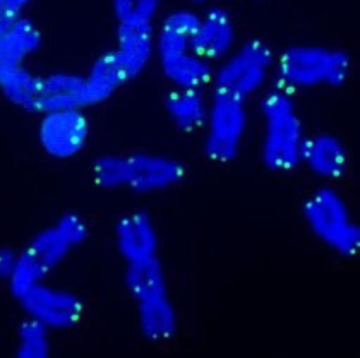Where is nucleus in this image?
Wrapping results in <instances>:
<instances>
[{"instance_id": "f257e3e1", "label": "nucleus", "mask_w": 360, "mask_h": 358, "mask_svg": "<svg viewBox=\"0 0 360 358\" xmlns=\"http://www.w3.org/2000/svg\"><path fill=\"white\" fill-rule=\"evenodd\" d=\"M88 239V225L81 216L69 213L57 221L53 227L43 230L25 251L18 254L14 274L11 276V290L14 297L25 293L31 286L43 283L65 256Z\"/></svg>"}, {"instance_id": "f03ea898", "label": "nucleus", "mask_w": 360, "mask_h": 358, "mask_svg": "<svg viewBox=\"0 0 360 358\" xmlns=\"http://www.w3.org/2000/svg\"><path fill=\"white\" fill-rule=\"evenodd\" d=\"M41 45V33L26 18L7 25L0 41V91L22 110L37 114L41 76H34L25 65L26 58Z\"/></svg>"}, {"instance_id": "7ed1b4c3", "label": "nucleus", "mask_w": 360, "mask_h": 358, "mask_svg": "<svg viewBox=\"0 0 360 358\" xmlns=\"http://www.w3.org/2000/svg\"><path fill=\"white\" fill-rule=\"evenodd\" d=\"M199 18L189 11L172 13L156 37L162 71L177 88L202 89L213 83V69L193 52Z\"/></svg>"}, {"instance_id": "20e7f679", "label": "nucleus", "mask_w": 360, "mask_h": 358, "mask_svg": "<svg viewBox=\"0 0 360 358\" xmlns=\"http://www.w3.org/2000/svg\"><path fill=\"white\" fill-rule=\"evenodd\" d=\"M266 132L263 161L275 172H288L300 163L304 131L295 105L285 89L266 93L261 101Z\"/></svg>"}, {"instance_id": "39448f33", "label": "nucleus", "mask_w": 360, "mask_h": 358, "mask_svg": "<svg viewBox=\"0 0 360 358\" xmlns=\"http://www.w3.org/2000/svg\"><path fill=\"white\" fill-rule=\"evenodd\" d=\"M309 228L328 247L345 258H354L360 248V228L352 221L345 201L330 187L314 190L304 202Z\"/></svg>"}, {"instance_id": "423d86ee", "label": "nucleus", "mask_w": 360, "mask_h": 358, "mask_svg": "<svg viewBox=\"0 0 360 358\" xmlns=\"http://www.w3.org/2000/svg\"><path fill=\"white\" fill-rule=\"evenodd\" d=\"M278 79L288 88H307L316 84L340 86L350 72V58L336 50L316 46H293L281 53L276 64Z\"/></svg>"}, {"instance_id": "0eeeda50", "label": "nucleus", "mask_w": 360, "mask_h": 358, "mask_svg": "<svg viewBox=\"0 0 360 358\" xmlns=\"http://www.w3.org/2000/svg\"><path fill=\"white\" fill-rule=\"evenodd\" d=\"M208 138L205 153L217 163H229L237 157L248 115L245 100L214 91L208 117Z\"/></svg>"}, {"instance_id": "6e6552de", "label": "nucleus", "mask_w": 360, "mask_h": 358, "mask_svg": "<svg viewBox=\"0 0 360 358\" xmlns=\"http://www.w3.org/2000/svg\"><path fill=\"white\" fill-rule=\"evenodd\" d=\"M273 65V53L261 40H250L213 76L214 91L245 100L257 91Z\"/></svg>"}, {"instance_id": "1a4fd4ad", "label": "nucleus", "mask_w": 360, "mask_h": 358, "mask_svg": "<svg viewBox=\"0 0 360 358\" xmlns=\"http://www.w3.org/2000/svg\"><path fill=\"white\" fill-rule=\"evenodd\" d=\"M88 135L89 122L81 107L46 112L38 129V138L45 153L60 159L76 157L86 146Z\"/></svg>"}, {"instance_id": "9d476101", "label": "nucleus", "mask_w": 360, "mask_h": 358, "mask_svg": "<svg viewBox=\"0 0 360 358\" xmlns=\"http://www.w3.org/2000/svg\"><path fill=\"white\" fill-rule=\"evenodd\" d=\"M25 312L46 329L74 328L83 317V303L69 291L50 288L43 283L28 288L19 295Z\"/></svg>"}, {"instance_id": "9b49d317", "label": "nucleus", "mask_w": 360, "mask_h": 358, "mask_svg": "<svg viewBox=\"0 0 360 358\" xmlns=\"http://www.w3.org/2000/svg\"><path fill=\"white\" fill-rule=\"evenodd\" d=\"M119 168L120 187H129L134 192H156L168 189L179 184L186 175L182 163L143 153L119 157Z\"/></svg>"}, {"instance_id": "f8f14e48", "label": "nucleus", "mask_w": 360, "mask_h": 358, "mask_svg": "<svg viewBox=\"0 0 360 358\" xmlns=\"http://www.w3.org/2000/svg\"><path fill=\"white\" fill-rule=\"evenodd\" d=\"M153 48H155L153 19L132 15L119 21L115 52L122 60L129 79H134L143 72L153 55Z\"/></svg>"}, {"instance_id": "ddd939ff", "label": "nucleus", "mask_w": 360, "mask_h": 358, "mask_svg": "<svg viewBox=\"0 0 360 358\" xmlns=\"http://www.w3.org/2000/svg\"><path fill=\"white\" fill-rule=\"evenodd\" d=\"M236 38L232 19L220 7L210 9L199 19L198 29L193 38V52L202 60H217L230 50Z\"/></svg>"}, {"instance_id": "4468645a", "label": "nucleus", "mask_w": 360, "mask_h": 358, "mask_svg": "<svg viewBox=\"0 0 360 358\" xmlns=\"http://www.w3.org/2000/svg\"><path fill=\"white\" fill-rule=\"evenodd\" d=\"M115 239L119 252L127 263L156 256L158 237L146 213H131L117 223Z\"/></svg>"}, {"instance_id": "2eb2a0df", "label": "nucleus", "mask_w": 360, "mask_h": 358, "mask_svg": "<svg viewBox=\"0 0 360 358\" xmlns=\"http://www.w3.org/2000/svg\"><path fill=\"white\" fill-rule=\"evenodd\" d=\"M300 161H304L316 175L324 178H340L348 166L345 146L328 134L304 139Z\"/></svg>"}, {"instance_id": "dca6fc26", "label": "nucleus", "mask_w": 360, "mask_h": 358, "mask_svg": "<svg viewBox=\"0 0 360 358\" xmlns=\"http://www.w3.org/2000/svg\"><path fill=\"white\" fill-rule=\"evenodd\" d=\"M129 76L115 50L103 53L84 77V107L108 100L122 84L129 83Z\"/></svg>"}, {"instance_id": "f3484780", "label": "nucleus", "mask_w": 360, "mask_h": 358, "mask_svg": "<svg viewBox=\"0 0 360 358\" xmlns=\"http://www.w3.org/2000/svg\"><path fill=\"white\" fill-rule=\"evenodd\" d=\"M84 107V77L74 74H50L41 81L37 114Z\"/></svg>"}, {"instance_id": "a211bd4d", "label": "nucleus", "mask_w": 360, "mask_h": 358, "mask_svg": "<svg viewBox=\"0 0 360 358\" xmlns=\"http://www.w3.org/2000/svg\"><path fill=\"white\" fill-rule=\"evenodd\" d=\"M139 328L153 343H163L177 331V315L167 295L138 302Z\"/></svg>"}, {"instance_id": "6ab92c4d", "label": "nucleus", "mask_w": 360, "mask_h": 358, "mask_svg": "<svg viewBox=\"0 0 360 358\" xmlns=\"http://www.w3.org/2000/svg\"><path fill=\"white\" fill-rule=\"evenodd\" d=\"M125 285L136 302L167 295V279L156 256L127 263Z\"/></svg>"}, {"instance_id": "aec40b11", "label": "nucleus", "mask_w": 360, "mask_h": 358, "mask_svg": "<svg viewBox=\"0 0 360 358\" xmlns=\"http://www.w3.org/2000/svg\"><path fill=\"white\" fill-rule=\"evenodd\" d=\"M165 108L175 126L186 132L201 129L206 122V117H208V108H206L201 89H174V91L168 93Z\"/></svg>"}, {"instance_id": "412c9836", "label": "nucleus", "mask_w": 360, "mask_h": 358, "mask_svg": "<svg viewBox=\"0 0 360 358\" xmlns=\"http://www.w3.org/2000/svg\"><path fill=\"white\" fill-rule=\"evenodd\" d=\"M50 353L49 329L34 319H26L19 329V358H45Z\"/></svg>"}, {"instance_id": "4be33fe9", "label": "nucleus", "mask_w": 360, "mask_h": 358, "mask_svg": "<svg viewBox=\"0 0 360 358\" xmlns=\"http://www.w3.org/2000/svg\"><path fill=\"white\" fill-rule=\"evenodd\" d=\"M31 0H0V21L11 25L21 18V13Z\"/></svg>"}, {"instance_id": "5701e85b", "label": "nucleus", "mask_w": 360, "mask_h": 358, "mask_svg": "<svg viewBox=\"0 0 360 358\" xmlns=\"http://www.w3.org/2000/svg\"><path fill=\"white\" fill-rule=\"evenodd\" d=\"M15 264H18V254L7 247L0 248V278L11 279V276L14 274Z\"/></svg>"}, {"instance_id": "b1692460", "label": "nucleus", "mask_w": 360, "mask_h": 358, "mask_svg": "<svg viewBox=\"0 0 360 358\" xmlns=\"http://www.w3.org/2000/svg\"><path fill=\"white\" fill-rule=\"evenodd\" d=\"M6 29H7V25H6V22H2V21H0V41H2V38H4V33H6Z\"/></svg>"}, {"instance_id": "393cba45", "label": "nucleus", "mask_w": 360, "mask_h": 358, "mask_svg": "<svg viewBox=\"0 0 360 358\" xmlns=\"http://www.w3.org/2000/svg\"><path fill=\"white\" fill-rule=\"evenodd\" d=\"M194 2H198V4H201V2H206V0H194Z\"/></svg>"}]
</instances>
